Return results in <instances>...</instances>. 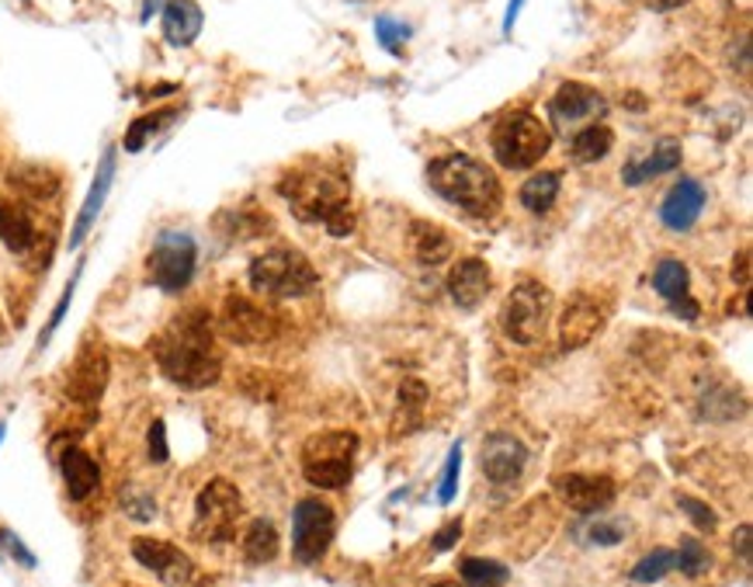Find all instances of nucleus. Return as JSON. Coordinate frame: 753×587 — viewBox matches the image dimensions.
<instances>
[{
  "instance_id": "1",
  "label": "nucleus",
  "mask_w": 753,
  "mask_h": 587,
  "mask_svg": "<svg viewBox=\"0 0 753 587\" xmlns=\"http://www.w3.org/2000/svg\"><path fill=\"white\" fill-rule=\"evenodd\" d=\"M153 359L160 372L181 389H208L219 383L223 359L212 334V317L205 310L178 313L163 331L153 338Z\"/></svg>"
},
{
  "instance_id": "2",
  "label": "nucleus",
  "mask_w": 753,
  "mask_h": 587,
  "mask_svg": "<svg viewBox=\"0 0 753 587\" xmlns=\"http://www.w3.org/2000/svg\"><path fill=\"white\" fill-rule=\"evenodd\" d=\"M278 192L286 195L292 213L302 223H323L326 233L347 237L355 230V213H351V184L326 171V168H299L281 178Z\"/></svg>"
},
{
  "instance_id": "3",
  "label": "nucleus",
  "mask_w": 753,
  "mask_h": 587,
  "mask_svg": "<svg viewBox=\"0 0 753 587\" xmlns=\"http://www.w3.org/2000/svg\"><path fill=\"white\" fill-rule=\"evenodd\" d=\"M428 184L434 192L452 202L459 209H465L469 216L490 220L501 209V178L493 174V168H486L483 160L469 157V153H449L431 160L428 168Z\"/></svg>"
},
{
  "instance_id": "4",
  "label": "nucleus",
  "mask_w": 753,
  "mask_h": 587,
  "mask_svg": "<svg viewBox=\"0 0 753 587\" xmlns=\"http://www.w3.org/2000/svg\"><path fill=\"white\" fill-rule=\"evenodd\" d=\"M247 281L257 296L299 299V296H310L320 286V275L305 254H299L292 247H275V250H265L254 257Z\"/></svg>"
},
{
  "instance_id": "5",
  "label": "nucleus",
  "mask_w": 753,
  "mask_h": 587,
  "mask_svg": "<svg viewBox=\"0 0 753 587\" xmlns=\"http://www.w3.org/2000/svg\"><path fill=\"white\" fill-rule=\"evenodd\" d=\"M493 157H497L501 168L507 171H528L542 160L552 147V129L538 119V115L517 108L507 111L504 119L493 126Z\"/></svg>"
},
{
  "instance_id": "6",
  "label": "nucleus",
  "mask_w": 753,
  "mask_h": 587,
  "mask_svg": "<svg viewBox=\"0 0 753 587\" xmlns=\"http://www.w3.org/2000/svg\"><path fill=\"white\" fill-rule=\"evenodd\" d=\"M358 435L351 431H323L313 435L302 449V477L320 490H344L355 473Z\"/></svg>"
},
{
  "instance_id": "7",
  "label": "nucleus",
  "mask_w": 753,
  "mask_h": 587,
  "mask_svg": "<svg viewBox=\"0 0 753 587\" xmlns=\"http://www.w3.org/2000/svg\"><path fill=\"white\" fill-rule=\"evenodd\" d=\"M504 334L514 344H538L552 323V292L535 278L517 281L504 302Z\"/></svg>"
},
{
  "instance_id": "8",
  "label": "nucleus",
  "mask_w": 753,
  "mask_h": 587,
  "mask_svg": "<svg viewBox=\"0 0 753 587\" xmlns=\"http://www.w3.org/2000/svg\"><path fill=\"white\" fill-rule=\"evenodd\" d=\"M240 514H244V498L240 490L233 487L229 480H208L202 487V494L195 501V538L208 546H223L233 543V535H237L240 525Z\"/></svg>"
},
{
  "instance_id": "9",
  "label": "nucleus",
  "mask_w": 753,
  "mask_h": 587,
  "mask_svg": "<svg viewBox=\"0 0 753 587\" xmlns=\"http://www.w3.org/2000/svg\"><path fill=\"white\" fill-rule=\"evenodd\" d=\"M198 265V244L187 233L168 230L153 241V250L147 257V275L160 292H181L192 286Z\"/></svg>"
},
{
  "instance_id": "10",
  "label": "nucleus",
  "mask_w": 753,
  "mask_h": 587,
  "mask_svg": "<svg viewBox=\"0 0 753 587\" xmlns=\"http://www.w3.org/2000/svg\"><path fill=\"white\" fill-rule=\"evenodd\" d=\"M334 532H337V522L331 508L316 498L299 501L292 511V556L302 567H313L331 549Z\"/></svg>"
},
{
  "instance_id": "11",
  "label": "nucleus",
  "mask_w": 753,
  "mask_h": 587,
  "mask_svg": "<svg viewBox=\"0 0 753 587\" xmlns=\"http://www.w3.org/2000/svg\"><path fill=\"white\" fill-rule=\"evenodd\" d=\"M604 111H607V102H604V94L598 87L580 84V81H567L549 102V122H552V129L573 136L583 126L601 122Z\"/></svg>"
},
{
  "instance_id": "12",
  "label": "nucleus",
  "mask_w": 753,
  "mask_h": 587,
  "mask_svg": "<svg viewBox=\"0 0 753 587\" xmlns=\"http://www.w3.org/2000/svg\"><path fill=\"white\" fill-rule=\"evenodd\" d=\"M611 317V299L598 292H577L570 299V307L559 317V348L577 351L583 344H591Z\"/></svg>"
},
{
  "instance_id": "13",
  "label": "nucleus",
  "mask_w": 753,
  "mask_h": 587,
  "mask_svg": "<svg viewBox=\"0 0 753 587\" xmlns=\"http://www.w3.org/2000/svg\"><path fill=\"white\" fill-rule=\"evenodd\" d=\"M219 327L233 344H265L275 338V317L265 307H257V302L244 292L226 296Z\"/></svg>"
},
{
  "instance_id": "14",
  "label": "nucleus",
  "mask_w": 753,
  "mask_h": 587,
  "mask_svg": "<svg viewBox=\"0 0 753 587\" xmlns=\"http://www.w3.org/2000/svg\"><path fill=\"white\" fill-rule=\"evenodd\" d=\"M132 556L136 563H143L150 574H157L160 584L168 587H184L195 580V563L178 546L163 543V538H132Z\"/></svg>"
},
{
  "instance_id": "15",
  "label": "nucleus",
  "mask_w": 753,
  "mask_h": 587,
  "mask_svg": "<svg viewBox=\"0 0 753 587\" xmlns=\"http://www.w3.org/2000/svg\"><path fill=\"white\" fill-rule=\"evenodd\" d=\"M552 490L562 504L580 514H598V511L611 508V501L618 494L615 480L604 473H562L552 480Z\"/></svg>"
},
{
  "instance_id": "16",
  "label": "nucleus",
  "mask_w": 753,
  "mask_h": 587,
  "mask_svg": "<svg viewBox=\"0 0 753 587\" xmlns=\"http://www.w3.org/2000/svg\"><path fill=\"white\" fill-rule=\"evenodd\" d=\"M108 386V355L101 344H84L80 355L69 369L66 380V396L80 407H98L101 393Z\"/></svg>"
},
{
  "instance_id": "17",
  "label": "nucleus",
  "mask_w": 753,
  "mask_h": 587,
  "mask_svg": "<svg viewBox=\"0 0 753 587\" xmlns=\"http://www.w3.org/2000/svg\"><path fill=\"white\" fill-rule=\"evenodd\" d=\"M525 466H528V449L521 438L497 431L483 441V477L490 483H497V487L514 483L525 473Z\"/></svg>"
},
{
  "instance_id": "18",
  "label": "nucleus",
  "mask_w": 753,
  "mask_h": 587,
  "mask_svg": "<svg viewBox=\"0 0 753 587\" xmlns=\"http://www.w3.org/2000/svg\"><path fill=\"white\" fill-rule=\"evenodd\" d=\"M115 168H119V160H115V147H108L101 163H98V174H94V181L87 188V199H84L80 213H77V223H74V230H69V247H74V250L87 241V233L94 230V223H98V216H101V209L108 202V192L115 184Z\"/></svg>"
},
{
  "instance_id": "19",
  "label": "nucleus",
  "mask_w": 753,
  "mask_h": 587,
  "mask_svg": "<svg viewBox=\"0 0 753 587\" xmlns=\"http://www.w3.org/2000/svg\"><path fill=\"white\" fill-rule=\"evenodd\" d=\"M704 202H709V192H704V184L695 178H680L670 192L660 202V223L674 233H685L698 223Z\"/></svg>"
},
{
  "instance_id": "20",
  "label": "nucleus",
  "mask_w": 753,
  "mask_h": 587,
  "mask_svg": "<svg viewBox=\"0 0 753 587\" xmlns=\"http://www.w3.org/2000/svg\"><path fill=\"white\" fill-rule=\"evenodd\" d=\"M449 296L459 310H476L480 302L486 299L490 286H493V278H490V265L480 262V257H462V262L449 271Z\"/></svg>"
},
{
  "instance_id": "21",
  "label": "nucleus",
  "mask_w": 753,
  "mask_h": 587,
  "mask_svg": "<svg viewBox=\"0 0 753 587\" xmlns=\"http://www.w3.org/2000/svg\"><path fill=\"white\" fill-rule=\"evenodd\" d=\"M160 21H163V39L174 50H184V45H192L202 35L205 14L198 8V0H168L160 11Z\"/></svg>"
},
{
  "instance_id": "22",
  "label": "nucleus",
  "mask_w": 753,
  "mask_h": 587,
  "mask_svg": "<svg viewBox=\"0 0 753 587\" xmlns=\"http://www.w3.org/2000/svg\"><path fill=\"white\" fill-rule=\"evenodd\" d=\"M60 469H63V483L69 501H87L94 490L101 487V466L94 462L84 449L69 445V449L60 456Z\"/></svg>"
},
{
  "instance_id": "23",
  "label": "nucleus",
  "mask_w": 753,
  "mask_h": 587,
  "mask_svg": "<svg viewBox=\"0 0 753 587\" xmlns=\"http://www.w3.org/2000/svg\"><path fill=\"white\" fill-rule=\"evenodd\" d=\"M677 163H680V143H677V139H664V143L653 147V153L635 157L632 163H625V168H622V181L628 188H639L649 178H660V174L674 171Z\"/></svg>"
},
{
  "instance_id": "24",
  "label": "nucleus",
  "mask_w": 753,
  "mask_h": 587,
  "mask_svg": "<svg viewBox=\"0 0 753 587\" xmlns=\"http://www.w3.org/2000/svg\"><path fill=\"white\" fill-rule=\"evenodd\" d=\"M410 244H413V257L420 265H444L452 257V237L444 233L441 226L428 223V220H417L410 230Z\"/></svg>"
},
{
  "instance_id": "25",
  "label": "nucleus",
  "mask_w": 753,
  "mask_h": 587,
  "mask_svg": "<svg viewBox=\"0 0 753 587\" xmlns=\"http://www.w3.org/2000/svg\"><path fill=\"white\" fill-rule=\"evenodd\" d=\"M0 244L14 254H25L35 247V223L14 202H0Z\"/></svg>"
},
{
  "instance_id": "26",
  "label": "nucleus",
  "mask_w": 753,
  "mask_h": 587,
  "mask_svg": "<svg viewBox=\"0 0 753 587\" xmlns=\"http://www.w3.org/2000/svg\"><path fill=\"white\" fill-rule=\"evenodd\" d=\"M559 188H562V174H559V171L531 174V178L521 184V205L528 209V213L542 216V213H549V209L556 205Z\"/></svg>"
},
{
  "instance_id": "27",
  "label": "nucleus",
  "mask_w": 753,
  "mask_h": 587,
  "mask_svg": "<svg viewBox=\"0 0 753 587\" xmlns=\"http://www.w3.org/2000/svg\"><path fill=\"white\" fill-rule=\"evenodd\" d=\"M244 556L254 567H265L278 556V529L271 519H254L247 535H244Z\"/></svg>"
},
{
  "instance_id": "28",
  "label": "nucleus",
  "mask_w": 753,
  "mask_h": 587,
  "mask_svg": "<svg viewBox=\"0 0 753 587\" xmlns=\"http://www.w3.org/2000/svg\"><path fill=\"white\" fill-rule=\"evenodd\" d=\"M573 139V157L577 163H598L611 153V147H615V132H611L604 122H594V126H583L580 132L570 136Z\"/></svg>"
},
{
  "instance_id": "29",
  "label": "nucleus",
  "mask_w": 753,
  "mask_h": 587,
  "mask_svg": "<svg viewBox=\"0 0 753 587\" xmlns=\"http://www.w3.org/2000/svg\"><path fill=\"white\" fill-rule=\"evenodd\" d=\"M459 574H462L465 587H504L510 580L504 563L486 559V556H465L459 563Z\"/></svg>"
},
{
  "instance_id": "30",
  "label": "nucleus",
  "mask_w": 753,
  "mask_h": 587,
  "mask_svg": "<svg viewBox=\"0 0 753 587\" xmlns=\"http://www.w3.org/2000/svg\"><path fill=\"white\" fill-rule=\"evenodd\" d=\"M11 184L18 192H25L32 199H53L60 192V178L50 168H39V163H25L11 174Z\"/></svg>"
},
{
  "instance_id": "31",
  "label": "nucleus",
  "mask_w": 753,
  "mask_h": 587,
  "mask_svg": "<svg viewBox=\"0 0 753 587\" xmlns=\"http://www.w3.org/2000/svg\"><path fill=\"white\" fill-rule=\"evenodd\" d=\"M688 286H691V275H688V265L677 262V257H667V262L656 265L653 271V289L660 292L667 302L688 296Z\"/></svg>"
},
{
  "instance_id": "32",
  "label": "nucleus",
  "mask_w": 753,
  "mask_h": 587,
  "mask_svg": "<svg viewBox=\"0 0 753 587\" xmlns=\"http://www.w3.org/2000/svg\"><path fill=\"white\" fill-rule=\"evenodd\" d=\"M178 119V111L174 108H160V111H150V115H143V119H136L129 129H126V139H122V147L129 150V153H139L143 150L150 139L163 129V126H171Z\"/></svg>"
},
{
  "instance_id": "33",
  "label": "nucleus",
  "mask_w": 753,
  "mask_h": 587,
  "mask_svg": "<svg viewBox=\"0 0 753 587\" xmlns=\"http://www.w3.org/2000/svg\"><path fill=\"white\" fill-rule=\"evenodd\" d=\"M573 535L580 538L583 546H601V549H607V546H618L622 538H625V525L615 522V519H594V514H587V519L577 525Z\"/></svg>"
},
{
  "instance_id": "34",
  "label": "nucleus",
  "mask_w": 753,
  "mask_h": 587,
  "mask_svg": "<svg viewBox=\"0 0 753 587\" xmlns=\"http://www.w3.org/2000/svg\"><path fill=\"white\" fill-rule=\"evenodd\" d=\"M712 567V556L704 549L698 538H680V546L674 549V570L688 574V577H701L709 574Z\"/></svg>"
},
{
  "instance_id": "35",
  "label": "nucleus",
  "mask_w": 753,
  "mask_h": 587,
  "mask_svg": "<svg viewBox=\"0 0 753 587\" xmlns=\"http://www.w3.org/2000/svg\"><path fill=\"white\" fill-rule=\"evenodd\" d=\"M670 570H674V549H656V553H649L635 563L628 577L635 584H656V580H664Z\"/></svg>"
},
{
  "instance_id": "36",
  "label": "nucleus",
  "mask_w": 753,
  "mask_h": 587,
  "mask_svg": "<svg viewBox=\"0 0 753 587\" xmlns=\"http://www.w3.org/2000/svg\"><path fill=\"white\" fill-rule=\"evenodd\" d=\"M77 281H80V268L74 271V278L66 281V289H63V296H60V302H56V310L50 313V323H45V331L39 334V351L53 341V334L60 331V323L66 320V310H69V302H74V292H77Z\"/></svg>"
},
{
  "instance_id": "37",
  "label": "nucleus",
  "mask_w": 753,
  "mask_h": 587,
  "mask_svg": "<svg viewBox=\"0 0 753 587\" xmlns=\"http://www.w3.org/2000/svg\"><path fill=\"white\" fill-rule=\"evenodd\" d=\"M423 404H428V386L420 380H404V386H399V414H410V420H407L410 428L417 425Z\"/></svg>"
},
{
  "instance_id": "38",
  "label": "nucleus",
  "mask_w": 753,
  "mask_h": 587,
  "mask_svg": "<svg viewBox=\"0 0 753 587\" xmlns=\"http://www.w3.org/2000/svg\"><path fill=\"white\" fill-rule=\"evenodd\" d=\"M459 473H462V445H452L449 459H444V473H441V487H438V501L452 504L455 490H459Z\"/></svg>"
},
{
  "instance_id": "39",
  "label": "nucleus",
  "mask_w": 753,
  "mask_h": 587,
  "mask_svg": "<svg viewBox=\"0 0 753 587\" xmlns=\"http://www.w3.org/2000/svg\"><path fill=\"white\" fill-rule=\"evenodd\" d=\"M375 35H379V42L386 45L392 56H399V53H404V42L410 39V25H404V21H392V18H379V21H375Z\"/></svg>"
},
{
  "instance_id": "40",
  "label": "nucleus",
  "mask_w": 753,
  "mask_h": 587,
  "mask_svg": "<svg viewBox=\"0 0 753 587\" xmlns=\"http://www.w3.org/2000/svg\"><path fill=\"white\" fill-rule=\"evenodd\" d=\"M122 508L132 522H153V514H157V501L150 494H143V490H136V487H126L122 490Z\"/></svg>"
},
{
  "instance_id": "41",
  "label": "nucleus",
  "mask_w": 753,
  "mask_h": 587,
  "mask_svg": "<svg viewBox=\"0 0 753 587\" xmlns=\"http://www.w3.org/2000/svg\"><path fill=\"white\" fill-rule=\"evenodd\" d=\"M677 504H680V511H688L691 514V522L701 529V532H716L719 529V519H716V511L704 504V501H698V498H677Z\"/></svg>"
},
{
  "instance_id": "42",
  "label": "nucleus",
  "mask_w": 753,
  "mask_h": 587,
  "mask_svg": "<svg viewBox=\"0 0 753 587\" xmlns=\"http://www.w3.org/2000/svg\"><path fill=\"white\" fill-rule=\"evenodd\" d=\"M147 441H150V459H153L157 466H160V462H168V456H171V449H168V428H163V420H160V417L150 425Z\"/></svg>"
},
{
  "instance_id": "43",
  "label": "nucleus",
  "mask_w": 753,
  "mask_h": 587,
  "mask_svg": "<svg viewBox=\"0 0 753 587\" xmlns=\"http://www.w3.org/2000/svg\"><path fill=\"white\" fill-rule=\"evenodd\" d=\"M0 543H4V549H8V553H11V556L18 559V563H21V567H29V570H32V567H35V563H39V559H35V556H32V553L25 549V543H21V538H18V535H11L8 529H0Z\"/></svg>"
},
{
  "instance_id": "44",
  "label": "nucleus",
  "mask_w": 753,
  "mask_h": 587,
  "mask_svg": "<svg viewBox=\"0 0 753 587\" xmlns=\"http://www.w3.org/2000/svg\"><path fill=\"white\" fill-rule=\"evenodd\" d=\"M459 535H462V522H449V525H444V529L431 538L434 553H449V549L459 543Z\"/></svg>"
},
{
  "instance_id": "45",
  "label": "nucleus",
  "mask_w": 753,
  "mask_h": 587,
  "mask_svg": "<svg viewBox=\"0 0 753 587\" xmlns=\"http://www.w3.org/2000/svg\"><path fill=\"white\" fill-rule=\"evenodd\" d=\"M733 281H736L740 289L750 286V250H740V257L733 262Z\"/></svg>"
},
{
  "instance_id": "46",
  "label": "nucleus",
  "mask_w": 753,
  "mask_h": 587,
  "mask_svg": "<svg viewBox=\"0 0 753 587\" xmlns=\"http://www.w3.org/2000/svg\"><path fill=\"white\" fill-rule=\"evenodd\" d=\"M733 549L740 553V559H743V567H750V525L743 522L740 529H736V538H733Z\"/></svg>"
},
{
  "instance_id": "47",
  "label": "nucleus",
  "mask_w": 753,
  "mask_h": 587,
  "mask_svg": "<svg viewBox=\"0 0 753 587\" xmlns=\"http://www.w3.org/2000/svg\"><path fill=\"white\" fill-rule=\"evenodd\" d=\"M670 307H674V313H677V317H685V320H698V313H701V310H698V302H695L691 296H680V299H674Z\"/></svg>"
},
{
  "instance_id": "48",
  "label": "nucleus",
  "mask_w": 753,
  "mask_h": 587,
  "mask_svg": "<svg viewBox=\"0 0 753 587\" xmlns=\"http://www.w3.org/2000/svg\"><path fill=\"white\" fill-rule=\"evenodd\" d=\"M521 8H525V0H510V4H507V18H504V32H510V29H514V21H517V14H521Z\"/></svg>"
},
{
  "instance_id": "49",
  "label": "nucleus",
  "mask_w": 753,
  "mask_h": 587,
  "mask_svg": "<svg viewBox=\"0 0 753 587\" xmlns=\"http://www.w3.org/2000/svg\"><path fill=\"white\" fill-rule=\"evenodd\" d=\"M646 8H653V11H670V8H680L685 4V0H643Z\"/></svg>"
},
{
  "instance_id": "50",
  "label": "nucleus",
  "mask_w": 753,
  "mask_h": 587,
  "mask_svg": "<svg viewBox=\"0 0 753 587\" xmlns=\"http://www.w3.org/2000/svg\"><path fill=\"white\" fill-rule=\"evenodd\" d=\"M160 4H168V0H147V4H143V21H150V18H153V11H157Z\"/></svg>"
},
{
  "instance_id": "51",
  "label": "nucleus",
  "mask_w": 753,
  "mask_h": 587,
  "mask_svg": "<svg viewBox=\"0 0 753 587\" xmlns=\"http://www.w3.org/2000/svg\"><path fill=\"white\" fill-rule=\"evenodd\" d=\"M434 587H459L455 580H441V584H434Z\"/></svg>"
},
{
  "instance_id": "52",
  "label": "nucleus",
  "mask_w": 753,
  "mask_h": 587,
  "mask_svg": "<svg viewBox=\"0 0 753 587\" xmlns=\"http://www.w3.org/2000/svg\"><path fill=\"white\" fill-rule=\"evenodd\" d=\"M4 435H8V428H4V425H0V441H4Z\"/></svg>"
}]
</instances>
